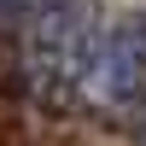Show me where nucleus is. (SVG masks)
Listing matches in <instances>:
<instances>
[{
	"mask_svg": "<svg viewBox=\"0 0 146 146\" xmlns=\"http://www.w3.org/2000/svg\"><path fill=\"white\" fill-rule=\"evenodd\" d=\"M88 100L105 111H140L146 105V18L129 12L94 41V64H88Z\"/></svg>",
	"mask_w": 146,
	"mask_h": 146,
	"instance_id": "f03ea898",
	"label": "nucleus"
},
{
	"mask_svg": "<svg viewBox=\"0 0 146 146\" xmlns=\"http://www.w3.org/2000/svg\"><path fill=\"white\" fill-rule=\"evenodd\" d=\"M35 6H41V0H0V23H12V18H29Z\"/></svg>",
	"mask_w": 146,
	"mask_h": 146,
	"instance_id": "7ed1b4c3",
	"label": "nucleus"
},
{
	"mask_svg": "<svg viewBox=\"0 0 146 146\" xmlns=\"http://www.w3.org/2000/svg\"><path fill=\"white\" fill-rule=\"evenodd\" d=\"M94 6L88 0H41L29 12V29H23V70L29 82L58 100V94L82 88L94 64Z\"/></svg>",
	"mask_w": 146,
	"mask_h": 146,
	"instance_id": "f257e3e1",
	"label": "nucleus"
}]
</instances>
